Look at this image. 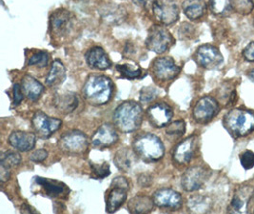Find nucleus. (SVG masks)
I'll use <instances>...</instances> for the list:
<instances>
[{"mask_svg":"<svg viewBox=\"0 0 254 214\" xmlns=\"http://www.w3.org/2000/svg\"><path fill=\"white\" fill-rule=\"evenodd\" d=\"M115 91L112 79L106 75L91 74L85 81L83 96L89 104L98 107L111 101Z\"/></svg>","mask_w":254,"mask_h":214,"instance_id":"1","label":"nucleus"},{"mask_svg":"<svg viewBox=\"0 0 254 214\" xmlns=\"http://www.w3.org/2000/svg\"><path fill=\"white\" fill-rule=\"evenodd\" d=\"M143 119L144 112L141 105L132 100L119 104L113 115V122L116 129L125 134L137 131L143 123Z\"/></svg>","mask_w":254,"mask_h":214,"instance_id":"2","label":"nucleus"},{"mask_svg":"<svg viewBox=\"0 0 254 214\" xmlns=\"http://www.w3.org/2000/svg\"><path fill=\"white\" fill-rule=\"evenodd\" d=\"M132 148L138 158L147 163L158 162L165 155V146L161 139L150 133L136 136L132 142Z\"/></svg>","mask_w":254,"mask_h":214,"instance_id":"3","label":"nucleus"},{"mask_svg":"<svg viewBox=\"0 0 254 214\" xmlns=\"http://www.w3.org/2000/svg\"><path fill=\"white\" fill-rule=\"evenodd\" d=\"M223 124L233 137H244L254 131V113L245 109H232L224 116Z\"/></svg>","mask_w":254,"mask_h":214,"instance_id":"4","label":"nucleus"},{"mask_svg":"<svg viewBox=\"0 0 254 214\" xmlns=\"http://www.w3.org/2000/svg\"><path fill=\"white\" fill-rule=\"evenodd\" d=\"M59 149L69 155L83 154L89 147V138L86 134L79 130H70L58 139Z\"/></svg>","mask_w":254,"mask_h":214,"instance_id":"5","label":"nucleus"},{"mask_svg":"<svg viewBox=\"0 0 254 214\" xmlns=\"http://www.w3.org/2000/svg\"><path fill=\"white\" fill-rule=\"evenodd\" d=\"M129 190L128 181L123 177H116L111 185V188L106 197V212L114 214L127 200V192Z\"/></svg>","mask_w":254,"mask_h":214,"instance_id":"6","label":"nucleus"},{"mask_svg":"<svg viewBox=\"0 0 254 214\" xmlns=\"http://www.w3.org/2000/svg\"><path fill=\"white\" fill-rule=\"evenodd\" d=\"M174 44V36L165 27L161 25L150 27L146 40V46L150 51L155 54H163Z\"/></svg>","mask_w":254,"mask_h":214,"instance_id":"7","label":"nucleus"},{"mask_svg":"<svg viewBox=\"0 0 254 214\" xmlns=\"http://www.w3.org/2000/svg\"><path fill=\"white\" fill-rule=\"evenodd\" d=\"M75 24V18L70 11L66 9H59L50 17V30L53 36L63 38L68 36Z\"/></svg>","mask_w":254,"mask_h":214,"instance_id":"8","label":"nucleus"},{"mask_svg":"<svg viewBox=\"0 0 254 214\" xmlns=\"http://www.w3.org/2000/svg\"><path fill=\"white\" fill-rule=\"evenodd\" d=\"M150 71L153 77L157 81L169 82L178 76L181 69L175 64L172 57H160L152 61Z\"/></svg>","mask_w":254,"mask_h":214,"instance_id":"9","label":"nucleus"},{"mask_svg":"<svg viewBox=\"0 0 254 214\" xmlns=\"http://www.w3.org/2000/svg\"><path fill=\"white\" fill-rule=\"evenodd\" d=\"M199 148V139L190 136L179 142L173 151V160L178 166H185L195 157Z\"/></svg>","mask_w":254,"mask_h":214,"instance_id":"10","label":"nucleus"},{"mask_svg":"<svg viewBox=\"0 0 254 214\" xmlns=\"http://www.w3.org/2000/svg\"><path fill=\"white\" fill-rule=\"evenodd\" d=\"M61 125L62 121L60 119L50 117L41 111L35 112L32 119V126L35 130V135L44 139L53 136L61 127Z\"/></svg>","mask_w":254,"mask_h":214,"instance_id":"11","label":"nucleus"},{"mask_svg":"<svg viewBox=\"0 0 254 214\" xmlns=\"http://www.w3.org/2000/svg\"><path fill=\"white\" fill-rule=\"evenodd\" d=\"M218 102L211 96H204L197 101L192 115L195 121L201 124L210 122L219 113Z\"/></svg>","mask_w":254,"mask_h":214,"instance_id":"12","label":"nucleus"},{"mask_svg":"<svg viewBox=\"0 0 254 214\" xmlns=\"http://www.w3.org/2000/svg\"><path fill=\"white\" fill-rule=\"evenodd\" d=\"M195 59L199 66L207 70L217 68L224 61L219 49L210 44L200 46L196 51Z\"/></svg>","mask_w":254,"mask_h":214,"instance_id":"13","label":"nucleus"},{"mask_svg":"<svg viewBox=\"0 0 254 214\" xmlns=\"http://www.w3.org/2000/svg\"><path fill=\"white\" fill-rule=\"evenodd\" d=\"M152 12L158 22L171 26L179 19V9L172 0H157Z\"/></svg>","mask_w":254,"mask_h":214,"instance_id":"14","label":"nucleus"},{"mask_svg":"<svg viewBox=\"0 0 254 214\" xmlns=\"http://www.w3.org/2000/svg\"><path fill=\"white\" fill-rule=\"evenodd\" d=\"M147 117L153 127L164 128L172 122L174 110L167 103L158 102L148 108Z\"/></svg>","mask_w":254,"mask_h":214,"instance_id":"15","label":"nucleus"},{"mask_svg":"<svg viewBox=\"0 0 254 214\" xmlns=\"http://www.w3.org/2000/svg\"><path fill=\"white\" fill-rule=\"evenodd\" d=\"M208 178V171L204 167L194 166L186 170L181 178V186L186 192L198 191Z\"/></svg>","mask_w":254,"mask_h":214,"instance_id":"16","label":"nucleus"},{"mask_svg":"<svg viewBox=\"0 0 254 214\" xmlns=\"http://www.w3.org/2000/svg\"><path fill=\"white\" fill-rule=\"evenodd\" d=\"M152 199L160 209L177 211L181 209L183 205V198L179 192H175L172 189L163 188L153 193Z\"/></svg>","mask_w":254,"mask_h":214,"instance_id":"17","label":"nucleus"},{"mask_svg":"<svg viewBox=\"0 0 254 214\" xmlns=\"http://www.w3.org/2000/svg\"><path fill=\"white\" fill-rule=\"evenodd\" d=\"M118 140V135L115 125L105 123L101 125L92 136V145L95 148L103 149L115 145Z\"/></svg>","mask_w":254,"mask_h":214,"instance_id":"18","label":"nucleus"},{"mask_svg":"<svg viewBox=\"0 0 254 214\" xmlns=\"http://www.w3.org/2000/svg\"><path fill=\"white\" fill-rule=\"evenodd\" d=\"M254 194V188L250 185L241 186L234 193L228 212L231 214L248 213V205Z\"/></svg>","mask_w":254,"mask_h":214,"instance_id":"19","label":"nucleus"},{"mask_svg":"<svg viewBox=\"0 0 254 214\" xmlns=\"http://www.w3.org/2000/svg\"><path fill=\"white\" fill-rule=\"evenodd\" d=\"M35 183L39 186L47 196L51 198H64L66 199L69 194V187L63 182L52 180L43 177H35Z\"/></svg>","mask_w":254,"mask_h":214,"instance_id":"20","label":"nucleus"},{"mask_svg":"<svg viewBox=\"0 0 254 214\" xmlns=\"http://www.w3.org/2000/svg\"><path fill=\"white\" fill-rule=\"evenodd\" d=\"M8 142L10 146L16 150L27 152L34 149L36 143V135L30 132L14 131L9 136Z\"/></svg>","mask_w":254,"mask_h":214,"instance_id":"21","label":"nucleus"},{"mask_svg":"<svg viewBox=\"0 0 254 214\" xmlns=\"http://www.w3.org/2000/svg\"><path fill=\"white\" fill-rule=\"evenodd\" d=\"M86 62L90 68L104 71L112 67V62L103 48L94 46L89 49L85 55Z\"/></svg>","mask_w":254,"mask_h":214,"instance_id":"22","label":"nucleus"},{"mask_svg":"<svg viewBox=\"0 0 254 214\" xmlns=\"http://www.w3.org/2000/svg\"><path fill=\"white\" fill-rule=\"evenodd\" d=\"M137 158L138 156L136 155L133 149H130L128 147H123L117 150L114 157V163L119 170L123 172H128L133 168Z\"/></svg>","mask_w":254,"mask_h":214,"instance_id":"23","label":"nucleus"},{"mask_svg":"<svg viewBox=\"0 0 254 214\" xmlns=\"http://www.w3.org/2000/svg\"><path fill=\"white\" fill-rule=\"evenodd\" d=\"M55 107L60 113L69 114L75 111L78 106V97L75 93L68 91L65 93L57 94L54 98Z\"/></svg>","mask_w":254,"mask_h":214,"instance_id":"24","label":"nucleus"},{"mask_svg":"<svg viewBox=\"0 0 254 214\" xmlns=\"http://www.w3.org/2000/svg\"><path fill=\"white\" fill-rule=\"evenodd\" d=\"M24 95L31 101H37L44 92V86L31 75H25L21 80Z\"/></svg>","mask_w":254,"mask_h":214,"instance_id":"25","label":"nucleus"},{"mask_svg":"<svg viewBox=\"0 0 254 214\" xmlns=\"http://www.w3.org/2000/svg\"><path fill=\"white\" fill-rule=\"evenodd\" d=\"M66 78H67L66 67L60 60L56 59L52 63L50 71L47 75L46 80H45L47 86L51 88L58 87L64 83Z\"/></svg>","mask_w":254,"mask_h":214,"instance_id":"26","label":"nucleus"},{"mask_svg":"<svg viewBox=\"0 0 254 214\" xmlns=\"http://www.w3.org/2000/svg\"><path fill=\"white\" fill-rule=\"evenodd\" d=\"M155 203L152 198L147 195H136L127 203V210L130 214H150L154 209Z\"/></svg>","mask_w":254,"mask_h":214,"instance_id":"27","label":"nucleus"},{"mask_svg":"<svg viewBox=\"0 0 254 214\" xmlns=\"http://www.w3.org/2000/svg\"><path fill=\"white\" fill-rule=\"evenodd\" d=\"M99 12L105 22L109 24H119L127 15V12L122 7L115 4L105 5V7H101Z\"/></svg>","mask_w":254,"mask_h":214,"instance_id":"28","label":"nucleus"},{"mask_svg":"<svg viewBox=\"0 0 254 214\" xmlns=\"http://www.w3.org/2000/svg\"><path fill=\"white\" fill-rule=\"evenodd\" d=\"M182 7L186 16L190 20H197L203 17L207 11L205 0H185Z\"/></svg>","mask_w":254,"mask_h":214,"instance_id":"29","label":"nucleus"},{"mask_svg":"<svg viewBox=\"0 0 254 214\" xmlns=\"http://www.w3.org/2000/svg\"><path fill=\"white\" fill-rule=\"evenodd\" d=\"M211 200L204 195H193L188 200V208L191 213L205 214L211 209Z\"/></svg>","mask_w":254,"mask_h":214,"instance_id":"30","label":"nucleus"},{"mask_svg":"<svg viewBox=\"0 0 254 214\" xmlns=\"http://www.w3.org/2000/svg\"><path fill=\"white\" fill-rule=\"evenodd\" d=\"M116 70L120 73L121 77L128 80L140 78L142 76V69L138 64L133 62L118 64L116 65Z\"/></svg>","mask_w":254,"mask_h":214,"instance_id":"31","label":"nucleus"},{"mask_svg":"<svg viewBox=\"0 0 254 214\" xmlns=\"http://www.w3.org/2000/svg\"><path fill=\"white\" fill-rule=\"evenodd\" d=\"M209 8L217 16H228L233 11L232 0H210Z\"/></svg>","mask_w":254,"mask_h":214,"instance_id":"32","label":"nucleus"},{"mask_svg":"<svg viewBox=\"0 0 254 214\" xmlns=\"http://www.w3.org/2000/svg\"><path fill=\"white\" fill-rule=\"evenodd\" d=\"M21 163V155L15 151H6L0 158V167L12 170Z\"/></svg>","mask_w":254,"mask_h":214,"instance_id":"33","label":"nucleus"},{"mask_svg":"<svg viewBox=\"0 0 254 214\" xmlns=\"http://www.w3.org/2000/svg\"><path fill=\"white\" fill-rule=\"evenodd\" d=\"M233 11L241 14L248 15L254 9V3L253 0H232Z\"/></svg>","mask_w":254,"mask_h":214,"instance_id":"34","label":"nucleus"},{"mask_svg":"<svg viewBox=\"0 0 254 214\" xmlns=\"http://www.w3.org/2000/svg\"><path fill=\"white\" fill-rule=\"evenodd\" d=\"M50 61V56L47 52L39 51L33 54L31 57L29 58L28 65L30 66H36L39 68H44L49 64Z\"/></svg>","mask_w":254,"mask_h":214,"instance_id":"35","label":"nucleus"},{"mask_svg":"<svg viewBox=\"0 0 254 214\" xmlns=\"http://www.w3.org/2000/svg\"><path fill=\"white\" fill-rule=\"evenodd\" d=\"M186 124L184 120H176L171 122L166 127V134L168 136L180 137L185 134Z\"/></svg>","mask_w":254,"mask_h":214,"instance_id":"36","label":"nucleus"},{"mask_svg":"<svg viewBox=\"0 0 254 214\" xmlns=\"http://www.w3.org/2000/svg\"><path fill=\"white\" fill-rule=\"evenodd\" d=\"M90 166H91V169L94 178L103 179L105 177H108L111 173L110 166L107 162H103L101 164L90 163Z\"/></svg>","mask_w":254,"mask_h":214,"instance_id":"37","label":"nucleus"},{"mask_svg":"<svg viewBox=\"0 0 254 214\" xmlns=\"http://www.w3.org/2000/svg\"><path fill=\"white\" fill-rule=\"evenodd\" d=\"M157 97V90L152 87H146L140 92V101L147 104L154 100Z\"/></svg>","mask_w":254,"mask_h":214,"instance_id":"38","label":"nucleus"},{"mask_svg":"<svg viewBox=\"0 0 254 214\" xmlns=\"http://www.w3.org/2000/svg\"><path fill=\"white\" fill-rule=\"evenodd\" d=\"M240 163L245 169H253L254 167V153L252 150H245L240 155Z\"/></svg>","mask_w":254,"mask_h":214,"instance_id":"39","label":"nucleus"},{"mask_svg":"<svg viewBox=\"0 0 254 214\" xmlns=\"http://www.w3.org/2000/svg\"><path fill=\"white\" fill-rule=\"evenodd\" d=\"M24 93L22 91L21 85L14 84L13 85V106H18L23 100Z\"/></svg>","mask_w":254,"mask_h":214,"instance_id":"40","label":"nucleus"},{"mask_svg":"<svg viewBox=\"0 0 254 214\" xmlns=\"http://www.w3.org/2000/svg\"><path fill=\"white\" fill-rule=\"evenodd\" d=\"M48 157V151L45 149H38L35 152L32 153V155L30 156V159L35 162V163H40V162H43L44 160H46Z\"/></svg>","mask_w":254,"mask_h":214,"instance_id":"41","label":"nucleus"},{"mask_svg":"<svg viewBox=\"0 0 254 214\" xmlns=\"http://www.w3.org/2000/svg\"><path fill=\"white\" fill-rule=\"evenodd\" d=\"M139 186H141L142 188H149L150 186L152 185V182H153V178L150 174L148 173H142L138 176Z\"/></svg>","mask_w":254,"mask_h":214,"instance_id":"42","label":"nucleus"},{"mask_svg":"<svg viewBox=\"0 0 254 214\" xmlns=\"http://www.w3.org/2000/svg\"><path fill=\"white\" fill-rule=\"evenodd\" d=\"M242 55L247 61L254 62V42H251L244 49Z\"/></svg>","mask_w":254,"mask_h":214,"instance_id":"43","label":"nucleus"},{"mask_svg":"<svg viewBox=\"0 0 254 214\" xmlns=\"http://www.w3.org/2000/svg\"><path fill=\"white\" fill-rule=\"evenodd\" d=\"M134 4L138 5L141 8L147 10V11H152L155 3L157 0H132Z\"/></svg>","mask_w":254,"mask_h":214,"instance_id":"44","label":"nucleus"},{"mask_svg":"<svg viewBox=\"0 0 254 214\" xmlns=\"http://www.w3.org/2000/svg\"><path fill=\"white\" fill-rule=\"evenodd\" d=\"M193 32H194V29L191 25L184 24L179 29V36L181 37V39H183L185 37H190L193 34Z\"/></svg>","mask_w":254,"mask_h":214,"instance_id":"45","label":"nucleus"},{"mask_svg":"<svg viewBox=\"0 0 254 214\" xmlns=\"http://www.w3.org/2000/svg\"><path fill=\"white\" fill-rule=\"evenodd\" d=\"M124 53H125L126 55H127V56H129V55H133V53H134V50H133V46L131 45V44L126 46Z\"/></svg>","mask_w":254,"mask_h":214,"instance_id":"46","label":"nucleus"},{"mask_svg":"<svg viewBox=\"0 0 254 214\" xmlns=\"http://www.w3.org/2000/svg\"><path fill=\"white\" fill-rule=\"evenodd\" d=\"M248 77L250 78V80H251L252 82H254V69L251 70V71L248 72Z\"/></svg>","mask_w":254,"mask_h":214,"instance_id":"47","label":"nucleus"},{"mask_svg":"<svg viewBox=\"0 0 254 214\" xmlns=\"http://www.w3.org/2000/svg\"><path fill=\"white\" fill-rule=\"evenodd\" d=\"M77 1H81V2H87V1H89V0H77Z\"/></svg>","mask_w":254,"mask_h":214,"instance_id":"48","label":"nucleus"}]
</instances>
